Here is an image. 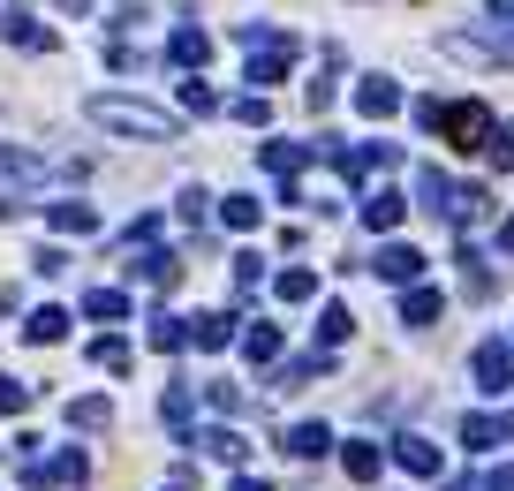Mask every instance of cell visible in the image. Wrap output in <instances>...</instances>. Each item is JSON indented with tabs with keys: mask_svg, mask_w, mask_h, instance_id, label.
<instances>
[{
	"mask_svg": "<svg viewBox=\"0 0 514 491\" xmlns=\"http://www.w3.org/2000/svg\"><path fill=\"white\" fill-rule=\"evenodd\" d=\"M348 476H356V484H371V476H378V446H348Z\"/></svg>",
	"mask_w": 514,
	"mask_h": 491,
	"instance_id": "20",
	"label": "cell"
},
{
	"mask_svg": "<svg viewBox=\"0 0 514 491\" xmlns=\"http://www.w3.org/2000/svg\"><path fill=\"white\" fill-rule=\"evenodd\" d=\"M8 38H23L31 53H53V31H46V23H31V16H16V23H8Z\"/></svg>",
	"mask_w": 514,
	"mask_h": 491,
	"instance_id": "15",
	"label": "cell"
},
{
	"mask_svg": "<svg viewBox=\"0 0 514 491\" xmlns=\"http://www.w3.org/2000/svg\"><path fill=\"white\" fill-rule=\"evenodd\" d=\"M174 61H182V68H205L212 61V38L205 31H174Z\"/></svg>",
	"mask_w": 514,
	"mask_h": 491,
	"instance_id": "11",
	"label": "cell"
},
{
	"mask_svg": "<svg viewBox=\"0 0 514 491\" xmlns=\"http://www.w3.org/2000/svg\"><path fill=\"white\" fill-rule=\"evenodd\" d=\"M182 106H189V114H220V91H205L197 76H189V84H182Z\"/></svg>",
	"mask_w": 514,
	"mask_h": 491,
	"instance_id": "19",
	"label": "cell"
},
{
	"mask_svg": "<svg viewBox=\"0 0 514 491\" xmlns=\"http://www.w3.org/2000/svg\"><path fill=\"white\" fill-rule=\"evenodd\" d=\"M416 272H424V257H416L409 242H386V250H378V280H401V288H409Z\"/></svg>",
	"mask_w": 514,
	"mask_h": 491,
	"instance_id": "6",
	"label": "cell"
},
{
	"mask_svg": "<svg viewBox=\"0 0 514 491\" xmlns=\"http://www.w3.org/2000/svg\"><path fill=\"white\" fill-rule=\"evenodd\" d=\"M499 250H514V220H507V227H499Z\"/></svg>",
	"mask_w": 514,
	"mask_h": 491,
	"instance_id": "31",
	"label": "cell"
},
{
	"mask_svg": "<svg viewBox=\"0 0 514 491\" xmlns=\"http://www.w3.org/2000/svg\"><path fill=\"white\" fill-rule=\"evenodd\" d=\"M23 401H31V386H16V378L0 371V416H16V408H23Z\"/></svg>",
	"mask_w": 514,
	"mask_h": 491,
	"instance_id": "26",
	"label": "cell"
},
{
	"mask_svg": "<svg viewBox=\"0 0 514 491\" xmlns=\"http://www.w3.org/2000/svg\"><path fill=\"white\" fill-rule=\"evenodd\" d=\"M477 378H484V386H514V340H484V348H477Z\"/></svg>",
	"mask_w": 514,
	"mask_h": 491,
	"instance_id": "4",
	"label": "cell"
},
{
	"mask_svg": "<svg viewBox=\"0 0 514 491\" xmlns=\"http://www.w3.org/2000/svg\"><path fill=\"white\" fill-rule=\"evenodd\" d=\"M242 348H250V356H257V363H273V356H280V333H273V325H257V333H250V340H242Z\"/></svg>",
	"mask_w": 514,
	"mask_h": 491,
	"instance_id": "22",
	"label": "cell"
},
{
	"mask_svg": "<svg viewBox=\"0 0 514 491\" xmlns=\"http://www.w3.org/2000/svg\"><path fill=\"white\" fill-rule=\"evenodd\" d=\"M205 446H212L220 461H242V439H235V431H205Z\"/></svg>",
	"mask_w": 514,
	"mask_h": 491,
	"instance_id": "29",
	"label": "cell"
},
{
	"mask_svg": "<svg viewBox=\"0 0 514 491\" xmlns=\"http://www.w3.org/2000/svg\"><path fill=\"white\" fill-rule=\"evenodd\" d=\"M439 144H454V152H484L499 136V121H492V106H477V99H462V106H439Z\"/></svg>",
	"mask_w": 514,
	"mask_h": 491,
	"instance_id": "2",
	"label": "cell"
},
{
	"mask_svg": "<svg viewBox=\"0 0 514 491\" xmlns=\"http://www.w3.org/2000/svg\"><path fill=\"white\" fill-rule=\"evenodd\" d=\"M295 61V38H265V53H250V84H280Z\"/></svg>",
	"mask_w": 514,
	"mask_h": 491,
	"instance_id": "5",
	"label": "cell"
},
{
	"mask_svg": "<svg viewBox=\"0 0 514 491\" xmlns=\"http://www.w3.org/2000/svg\"><path fill=\"white\" fill-rule=\"evenodd\" d=\"M356 106H363L371 121H394V114H401V84H394V76H363V84H356Z\"/></svg>",
	"mask_w": 514,
	"mask_h": 491,
	"instance_id": "3",
	"label": "cell"
},
{
	"mask_svg": "<svg viewBox=\"0 0 514 491\" xmlns=\"http://www.w3.org/2000/svg\"><path fill=\"white\" fill-rule=\"evenodd\" d=\"M220 220H227V227H257V197H227Z\"/></svg>",
	"mask_w": 514,
	"mask_h": 491,
	"instance_id": "21",
	"label": "cell"
},
{
	"mask_svg": "<svg viewBox=\"0 0 514 491\" xmlns=\"http://www.w3.org/2000/svg\"><path fill=\"white\" fill-rule=\"evenodd\" d=\"M257 159H265V167H273L280 182H295V167L310 159V144H280V136H273V144H257Z\"/></svg>",
	"mask_w": 514,
	"mask_h": 491,
	"instance_id": "8",
	"label": "cell"
},
{
	"mask_svg": "<svg viewBox=\"0 0 514 491\" xmlns=\"http://www.w3.org/2000/svg\"><path fill=\"white\" fill-rule=\"evenodd\" d=\"M23 333H31V340H61V333H69V318H61V310H31Z\"/></svg>",
	"mask_w": 514,
	"mask_h": 491,
	"instance_id": "16",
	"label": "cell"
},
{
	"mask_svg": "<svg viewBox=\"0 0 514 491\" xmlns=\"http://www.w3.org/2000/svg\"><path fill=\"white\" fill-rule=\"evenodd\" d=\"M235 491H273V484H257V476H242V484H235Z\"/></svg>",
	"mask_w": 514,
	"mask_h": 491,
	"instance_id": "32",
	"label": "cell"
},
{
	"mask_svg": "<svg viewBox=\"0 0 514 491\" xmlns=\"http://www.w3.org/2000/svg\"><path fill=\"white\" fill-rule=\"evenodd\" d=\"M484 159H492V167H499V174H514V136H507V129H499V136H492V144H484Z\"/></svg>",
	"mask_w": 514,
	"mask_h": 491,
	"instance_id": "23",
	"label": "cell"
},
{
	"mask_svg": "<svg viewBox=\"0 0 514 491\" xmlns=\"http://www.w3.org/2000/svg\"><path fill=\"white\" fill-rule=\"evenodd\" d=\"M197 348H227V318H197Z\"/></svg>",
	"mask_w": 514,
	"mask_h": 491,
	"instance_id": "27",
	"label": "cell"
},
{
	"mask_svg": "<svg viewBox=\"0 0 514 491\" xmlns=\"http://www.w3.org/2000/svg\"><path fill=\"white\" fill-rule=\"evenodd\" d=\"M235 121H250V129H265V121H273V99H265V91H250V99H235Z\"/></svg>",
	"mask_w": 514,
	"mask_h": 491,
	"instance_id": "18",
	"label": "cell"
},
{
	"mask_svg": "<svg viewBox=\"0 0 514 491\" xmlns=\"http://www.w3.org/2000/svg\"><path fill=\"white\" fill-rule=\"evenodd\" d=\"M462 439H469V446H492V439H499V424H492V416H469Z\"/></svg>",
	"mask_w": 514,
	"mask_h": 491,
	"instance_id": "28",
	"label": "cell"
},
{
	"mask_svg": "<svg viewBox=\"0 0 514 491\" xmlns=\"http://www.w3.org/2000/svg\"><path fill=\"white\" fill-rule=\"evenodd\" d=\"M318 333H326V340H348V310H341V303H333V310H326V318H318Z\"/></svg>",
	"mask_w": 514,
	"mask_h": 491,
	"instance_id": "30",
	"label": "cell"
},
{
	"mask_svg": "<svg viewBox=\"0 0 514 491\" xmlns=\"http://www.w3.org/2000/svg\"><path fill=\"white\" fill-rule=\"evenodd\" d=\"M310 295H318V272H280V303H310Z\"/></svg>",
	"mask_w": 514,
	"mask_h": 491,
	"instance_id": "14",
	"label": "cell"
},
{
	"mask_svg": "<svg viewBox=\"0 0 514 491\" xmlns=\"http://www.w3.org/2000/svg\"><path fill=\"white\" fill-rule=\"evenodd\" d=\"M84 310H91V318H121V310H129V303H121L114 288H99V295H84Z\"/></svg>",
	"mask_w": 514,
	"mask_h": 491,
	"instance_id": "24",
	"label": "cell"
},
{
	"mask_svg": "<svg viewBox=\"0 0 514 491\" xmlns=\"http://www.w3.org/2000/svg\"><path fill=\"white\" fill-rule=\"evenodd\" d=\"M499 491H514V469H507V476H499Z\"/></svg>",
	"mask_w": 514,
	"mask_h": 491,
	"instance_id": "33",
	"label": "cell"
},
{
	"mask_svg": "<svg viewBox=\"0 0 514 491\" xmlns=\"http://www.w3.org/2000/svg\"><path fill=\"white\" fill-rule=\"evenodd\" d=\"M326 446H333V439H326V424H295V431H288V454H295V461H318Z\"/></svg>",
	"mask_w": 514,
	"mask_h": 491,
	"instance_id": "10",
	"label": "cell"
},
{
	"mask_svg": "<svg viewBox=\"0 0 514 491\" xmlns=\"http://www.w3.org/2000/svg\"><path fill=\"white\" fill-rule=\"evenodd\" d=\"M84 114L99 121V129H114V136H152V144H167V136L182 129V121H174L167 106H144V99H114V91H99V99H91Z\"/></svg>",
	"mask_w": 514,
	"mask_h": 491,
	"instance_id": "1",
	"label": "cell"
},
{
	"mask_svg": "<svg viewBox=\"0 0 514 491\" xmlns=\"http://www.w3.org/2000/svg\"><path fill=\"white\" fill-rule=\"evenodd\" d=\"M394 454H401V469L439 476V446H431V439H394Z\"/></svg>",
	"mask_w": 514,
	"mask_h": 491,
	"instance_id": "9",
	"label": "cell"
},
{
	"mask_svg": "<svg viewBox=\"0 0 514 491\" xmlns=\"http://www.w3.org/2000/svg\"><path fill=\"white\" fill-rule=\"evenodd\" d=\"M53 227H61V235H91L99 212H91V204H53Z\"/></svg>",
	"mask_w": 514,
	"mask_h": 491,
	"instance_id": "12",
	"label": "cell"
},
{
	"mask_svg": "<svg viewBox=\"0 0 514 491\" xmlns=\"http://www.w3.org/2000/svg\"><path fill=\"white\" fill-rule=\"evenodd\" d=\"M69 424H84V431H106V424H114V408H106V401H76V408H69Z\"/></svg>",
	"mask_w": 514,
	"mask_h": 491,
	"instance_id": "17",
	"label": "cell"
},
{
	"mask_svg": "<svg viewBox=\"0 0 514 491\" xmlns=\"http://www.w3.org/2000/svg\"><path fill=\"white\" fill-rule=\"evenodd\" d=\"M401 212H409V204H401L394 189H371V197H363V227H378V235H386V227H401Z\"/></svg>",
	"mask_w": 514,
	"mask_h": 491,
	"instance_id": "7",
	"label": "cell"
},
{
	"mask_svg": "<svg viewBox=\"0 0 514 491\" xmlns=\"http://www.w3.org/2000/svg\"><path fill=\"white\" fill-rule=\"evenodd\" d=\"M401 318H409V325H431V318H439V288H409Z\"/></svg>",
	"mask_w": 514,
	"mask_h": 491,
	"instance_id": "13",
	"label": "cell"
},
{
	"mask_svg": "<svg viewBox=\"0 0 514 491\" xmlns=\"http://www.w3.org/2000/svg\"><path fill=\"white\" fill-rule=\"evenodd\" d=\"M182 340H189L182 318H159V325H152V348H182Z\"/></svg>",
	"mask_w": 514,
	"mask_h": 491,
	"instance_id": "25",
	"label": "cell"
}]
</instances>
